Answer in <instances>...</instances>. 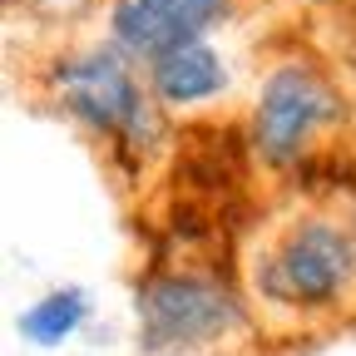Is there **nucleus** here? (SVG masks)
Returning a JSON list of instances; mask_svg holds the SVG:
<instances>
[{
  "label": "nucleus",
  "instance_id": "obj_4",
  "mask_svg": "<svg viewBox=\"0 0 356 356\" xmlns=\"http://www.w3.org/2000/svg\"><path fill=\"white\" fill-rule=\"evenodd\" d=\"M346 119V99L327 70L287 60L262 79L257 104L248 119V144L267 168H297L312 159L322 134Z\"/></svg>",
  "mask_w": 356,
  "mask_h": 356
},
{
  "label": "nucleus",
  "instance_id": "obj_6",
  "mask_svg": "<svg viewBox=\"0 0 356 356\" xmlns=\"http://www.w3.org/2000/svg\"><path fill=\"white\" fill-rule=\"evenodd\" d=\"M149 89L163 109H198L208 99H218L228 89V65L213 44H184L163 60L149 65Z\"/></svg>",
  "mask_w": 356,
  "mask_h": 356
},
{
  "label": "nucleus",
  "instance_id": "obj_7",
  "mask_svg": "<svg viewBox=\"0 0 356 356\" xmlns=\"http://www.w3.org/2000/svg\"><path fill=\"white\" fill-rule=\"evenodd\" d=\"M84 322H89V297H84V287H55V292L35 297L20 317H15V327H20V337H25L30 346H65Z\"/></svg>",
  "mask_w": 356,
  "mask_h": 356
},
{
  "label": "nucleus",
  "instance_id": "obj_10",
  "mask_svg": "<svg viewBox=\"0 0 356 356\" xmlns=\"http://www.w3.org/2000/svg\"><path fill=\"white\" fill-rule=\"evenodd\" d=\"M307 6H327V0H307Z\"/></svg>",
  "mask_w": 356,
  "mask_h": 356
},
{
  "label": "nucleus",
  "instance_id": "obj_1",
  "mask_svg": "<svg viewBox=\"0 0 356 356\" xmlns=\"http://www.w3.org/2000/svg\"><path fill=\"white\" fill-rule=\"evenodd\" d=\"M50 95L95 139H104L119 159L139 163L159 149V134H163L159 109L163 104L134 74V65L119 44H89V50L60 55L50 65Z\"/></svg>",
  "mask_w": 356,
  "mask_h": 356
},
{
  "label": "nucleus",
  "instance_id": "obj_9",
  "mask_svg": "<svg viewBox=\"0 0 356 356\" xmlns=\"http://www.w3.org/2000/svg\"><path fill=\"white\" fill-rule=\"evenodd\" d=\"M351 238H356V208H351Z\"/></svg>",
  "mask_w": 356,
  "mask_h": 356
},
{
  "label": "nucleus",
  "instance_id": "obj_8",
  "mask_svg": "<svg viewBox=\"0 0 356 356\" xmlns=\"http://www.w3.org/2000/svg\"><path fill=\"white\" fill-rule=\"evenodd\" d=\"M15 6L25 10V15H35V20H44V25H74L95 0H15Z\"/></svg>",
  "mask_w": 356,
  "mask_h": 356
},
{
  "label": "nucleus",
  "instance_id": "obj_5",
  "mask_svg": "<svg viewBox=\"0 0 356 356\" xmlns=\"http://www.w3.org/2000/svg\"><path fill=\"white\" fill-rule=\"evenodd\" d=\"M233 15V0H114L109 40L129 60L154 65L184 44H203Z\"/></svg>",
  "mask_w": 356,
  "mask_h": 356
},
{
  "label": "nucleus",
  "instance_id": "obj_3",
  "mask_svg": "<svg viewBox=\"0 0 356 356\" xmlns=\"http://www.w3.org/2000/svg\"><path fill=\"white\" fill-rule=\"evenodd\" d=\"M144 351H203L248 327L243 292L208 267H159L134 287Z\"/></svg>",
  "mask_w": 356,
  "mask_h": 356
},
{
  "label": "nucleus",
  "instance_id": "obj_2",
  "mask_svg": "<svg viewBox=\"0 0 356 356\" xmlns=\"http://www.w3.org/2000/svg\"><path fill=\"white\" fill-rule=\"evenodd\" d=\"M356 287V238L351 222L327 213H302L267 238L252 262V292L297 317H317L351 297Z\"/></svg>",
  "mask_w": 356,
  "mask_h": 356
}]
</instances>
